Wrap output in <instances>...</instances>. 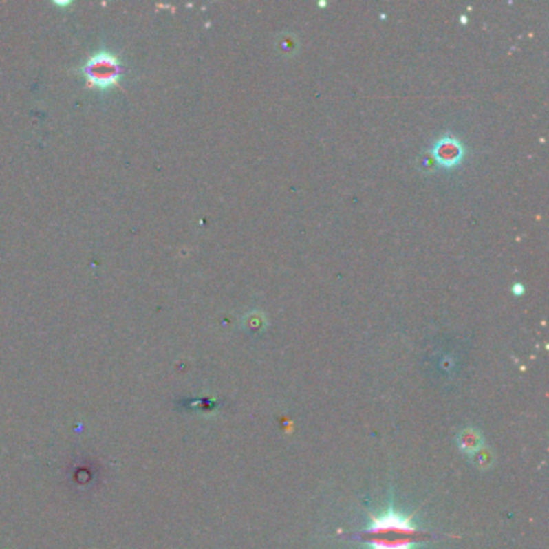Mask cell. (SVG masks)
I'll return each instance as SVG.
<instances>
[{
  "instance_id": "6da1fadb",
  "label": "cell",
  "mask_w": 549,
  "mask_h": 549,
  "mask_svg": "<svg viewBox=\"0 0 549 549\" xmlns=\"http://www.w3.org/2000/svg\"><path fill=\"white\" fill-rule=\"evenodd\" d=\"M413 515H401L395 509H390L380 517L369 514L371 525L364 530L348 533V537L366 543L372 549H413L414 544L437 538L435 533L416 527Z\"/></svg>"
},
{
  "instance_id": "7a4b0ae2",
  "label": "cell",
  "mask_w": 549,
  "mask_h": 549,
  "mask_svg": "<svg viewBox=\"0 0 549 549\" xmlns=\"http://www.w3.org/2000/svg\"><path fill=\"white\" fill-rule=\"evenodd\" d=\"M84 71H86L89 81L98 89H108L110 86H113V84L118 81L121 73L118 60L113 55L105 54V52H100V54L94 55L92 58L87 61Z\"/></svg>"
},
{
  "instance_id": "3957f363",
  "label": "cell",
  "mask_w": 549,
  "mask_h": 549,
  "mask_svg": "<svg viewBox=\"0 0 549 549\" xmlns=\"http://www.w3.org/2000/svg\"><path fill=\"white\" fill-rule=\"evenodd\" d=\"M480 444H482V438L475 430H464L461 438H459V446H461L464 453L475 454L477 449L480 448Z\"/></svg>"
}]
</instances>
